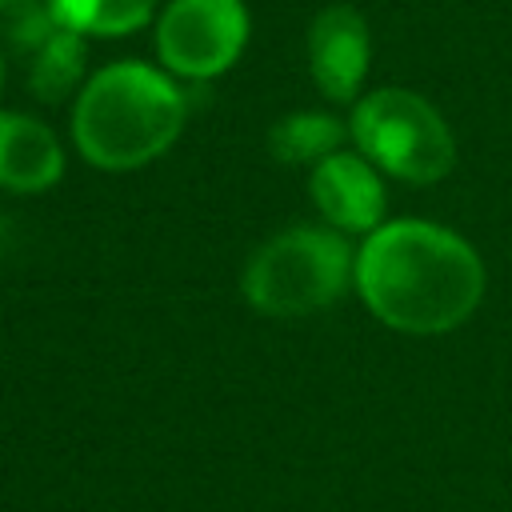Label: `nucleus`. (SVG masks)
Wrapping results in <instances>:
<instances>
[{"mask_svg":"<svg viewBox=\"0 0 512 512\" xmlns=\"http://www.w3.org/2000/svg\"><path fill=\"white\" fill-rule=\"evenodd\" d=\"M84 76V36L56 28L36 52H32V68H28V88L36 92V100H64Z\"/></svg>","mask_w":512,"mask_h":512,"instance_id":"11","label":"nucleus"},{"mask_svg":"<svg viewBox=\"0 0 512 512\" xmlns=\"http://www.w3.org/2000/svg\"><path fill=\"white\" fill-rule=\"evenodd\" d=\"M368 60H372V40L364 16L352 4L320 8L308 28V68L316 88L336 104L356 100Z\"/></svg>","mask_w":512,"mask_h":512,"instance_id":"7","label":"nucleus"},{"mask_svg":"<svg viewBox=\"0 0 512 512\" xmlns=\"http://www.w3.org/2000/svg\"><path fill=\"white\" fill-rule=\"evenodd\" d=\"M0 20L8 28L12 48H20V52H36L60 28L52 20L48 0H0Z\"/></svg>","mask_w":512,"mask_h":512,"instance_id":"12","label":"nucleus"},{"mask_svg":"<svg viewBox=\"0 0 512 512\" xmlns=\"http://www.w3.org/2000/svg\"><path fill=\"white\" fill-rule=\"evenodd\" d=\"M64 176V148L56 132L24 112H0V188L48 192Z\"/></svg>","mask_w":512,"mask_h":512,"instance_id":"8","label":"nucleus"},{"mask_svg":"<svg viewBox=\"0 0 512 512\" xmlns=\"http://www.w3.org/2000/svg\"><path fill=\"white\" fill-rule=\"evenodd\" d=\"M348 136V124H340L332 112H288L272 124L268 148L280 164H320L324 156L340 152Z\"/></svg>","mask_w":512,"mask_h":512,"instance_id":"9","label":"nucleus"},{"mask_svg":"<svg viewBox=\"0 0 512 512\" xmlns=\"http://www.w3.org/2000/svg\"><path fill=\"white\" fill-rule=\"evenodd\" d=\"M188 116L176 80L140 60H116L80 84L72 104V144L92 168L132 172L164 156Z\"/></svg>","mask_w":512,"mask_h":512,"instance_id":"2","label":"nucleus"},{"mask_svg":"<svg viewBox=\"0 0 512 512\" xmlns=\"http://www.w3.org/2000/svg\"><path fill=\"white\" fill-rule=\"evenodd\" d=\"M348 136L360 156L404 184H436L456 164L448 120L412 88H376L352 104Z\"/></svg>","mask_w":512,"mask_h":512,"instance_id":"4","label":"nucleus"},{"mask_svg":"<svg viewBox=\"0 0 512 512\" xmlns=\"http://www.w3.org/2000/svg\"><path fill=\"white\" fill-rule=\"evenodd\" d=\"M356 276L348 236L320 224H296L268 236L244 264V300L272 320H300L336 304Z\"/></svg>","mask_w":512,"mask_h":512,"instance_id":"3","label":"nucleus"},{"mask_svg":"<svg viewBox=\"0 0 512 512\" xmlns=\"http://www.w3.org/2000/svg\"><path fill=\"white\" fill-rule=\"evenodd\" d=\"M48 8L76 36H128L156 16V0H48Z\"/></svg>","mask_w":512,"mask_h":512,"instance_id":"10","label":"nucleus"},{"mask_svg":"<svg viewBox=\"0 0 512 512\" xmlns=\"http://www.w3.org/2000/svg\"><path fill=\"white\" fill-rule=\"evenodd\" d=\"M248 44L244 0H168L156 16V56L172 76L212 80Z\"/></svg>","mask_w":512,"mask_h":512,"instance_id":"5","label":"nucleus"},{"mask_svg":"<svg viewBox=\"0 0 512 512\" xmlns=\"http://www.w3.org/2000/svg\"><path fill=\"white\" fill-rule=\"evenodd\" d=\"M308 188H312L316 212L340 236H368V232H376L384 224L388 192H384L380 168L360 152L340 148V152L324 156L312 168Z\"/></svg>","mask_w":512,"mask_h":512,"instance_id":"6","label":"nucleus"},{"mask_svg":"<svg viewBox=\"0 0 512 512\" xmlns=\"http://www.w3.org/2000/svg\"><path fill=\"white\" fill-rule=\"evenodd\" d=\"M0 88H4V48H0Z\"/></svg>","mask_w":512,"mask_h":512,"instance_id":"13","label":"nucleus"},{"mask_svg":"<svg viewBox=\"0 0 512 512\" xmlns=\"http://www.w3.org/2000/svg\"><path fill=\"white\" fill-rule=\"evenodd\" d=\"M352 288L384 328L440 336L480 308L484 260L444 224L384 220L356 248Z\"/></svg>","mask_w":512,"mask_h":512,"instance_id":"1","label":"nucleus"}]
</instances>
